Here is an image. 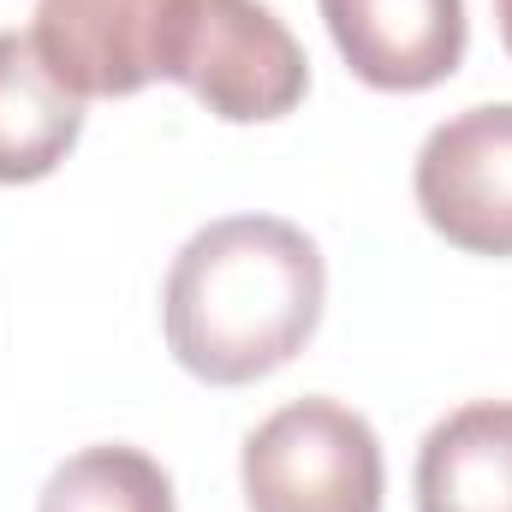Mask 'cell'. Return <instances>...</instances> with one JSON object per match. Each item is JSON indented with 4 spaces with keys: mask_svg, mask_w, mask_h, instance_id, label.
I'll return each instance as SVG.
<instances>
[{
    "mask_svg": "<svg viewBox=\"0 0 512 512\" xmlns=\"http://www.w3.org/2000/svg\"><path fill=\"white\" fill-rule=\"evenodd\" d=\"M411 191L453 251L512 256V102L441 120L417 149Z\"/></svg>",
    "mask_w": 512,
    "mask_h": 512,
    "instance_id": "obj_4",
    "label": "cell"
},
{
    "mask_svg": "<svg viewBox=\"0 0 512 512\" xmlns=\"http://www.w3.org/2000/svg\"><path fill=\"white\" fill-rule=\"evenodd\" d=\"M84 137V102L54 84L30 30H0V185L48 179Z\"/></svg>",
    "mask_w": 512,
    "mask_h": 512,
    "instance_id": "obj_8",
    "label": "cell"
},
{
    "mask_svg": "<svg viewBox=\"0 0 512 512\" xmlns=\"http://www.w3.org/2000/svg\"><path fill=\"white\" fill-rule=\"evenodd\" d=\"M36 512H173V477L126 441H102L54 465Z\"/></svg>",
    "mask_w": 512,
    "mask_h": 512,
    "instance_id": "obj_9",
    "label": "cell"
},
{
    "mask_svg": "<svg viewBox=\"0 0 512 512\" xmlns=\"http://www.w3.org/2000/svg\"><path fill=\"white\" fill-rule=\"evenodd\" d=\"M167 0H42L30 42L78 102L137 96L161 78Z\"/></svg>",
    "mask_w": 512,
    "mask_h": 512,
    "instance_id": "obj_5",
    "label": "cell"
},
{
    "mask_svg": "<svg viewBox=\"0 0 512 512\" xmlns=\"http://www.w3.org/2000/svg\"><path fill=\"white\" fill-rule=\"evenodd\" d=\"M495 18H501V42H507V54H512V0H495Z\"/></svg>",
    "mask_w": 512,
    "mask_h": 512,
    "instance_id": "obj_10",
    "label": "cell"
},
{
    "mask_svg": "<svg viewBox=\"0 0 512 512\" xmlns=\"http://www.w3.org/2000/svg\"><path fill=\"white\" fill-rule=\"evenodd\" d=\"M239 483L251 512H382L387 465L364 411L310 393L245 435Z\"/></svg>",
    "mask_w": 512,
    "mask_h": 512,
    "instance_id": "obj_3",
    "label": "cell"
},
{
    "mask_svg": "<svg viewBox=\"0 0 512 512\" xmlns=\"http://www.w3.org/2000/svg\"><path fill=\"white\" fill-rule=\"evenodd\" d=\"M161 78L227 126H268L304 102L310 60L262 0H167Z\"/></svg>",
    "mask_w": 512,
    "mask_h": 512,
    "instance_id": "obj_2",
    "label": "cell"
},
{
    "mask_svg": "<svg viewBox=\"0 0 512 512\" xmlns=\"http://www.w3.org/2000/svg\"><path fill=\"white\" fill-rule=\"evenodd\" d=\"M328 304L316 239L280 215H227L185 239L161 286L167 352L209 387H245L286 370Z\"/></svg>",
    "mask_w": 512,
    "mask_h": 512,
    "instance_id": "obj_1",
    "label": "cell"
},
{
    "mask_svg": "<svg viewBox=\"0 0 512 512\" xmlns=\"http://www.w3.org/2000/svg\"><path fill=\"white\" fill-rule=\"evenodd\" d=\"M417 512H512V399H471L423 435Z\"/></svg>",
    "mask_w": 512,
    "mask_h": 512,
    "instance_id": "obj_7",
    "label": "cell"
},
{
    "mask_svg": "<svg viewBox=\"0 0 512 512\" xmlns=\"http://www.w3.org/2000/svg\"><path fill=\"white\" fill-rule=\"evenodd\" d=\"M316 6L352 78L393 96L447 84L471 42L465 0H316Z\"/></svg>",
    "mask_w": 512,
    "mask_h": 512,
    "instance_id": "obj_6",
    "label": "cell"
}]
</instances>
